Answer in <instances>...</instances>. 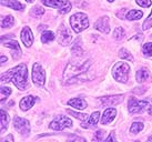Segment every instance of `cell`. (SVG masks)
I'll use <instances>...</instances> for the list:
<instances>
[{
  "label": "cell",
  "instance_id": "5bb4252c",
  "mask_svg": "<svg viewBox=\"0 0 152 142\" xmlns=\"http://www.w3.org/2000/svg\"><path fill=\"white\" fill-rule=\"evenodd\" d=\"M1 41H2V45L6 47H8V48H10V49H12V57L13 59L16 58V51H17L18 53L21 54V49H20V46L18 45L17 41H15V40H9V39H7V40H4V39H1Z\"/></svg>",
  "mask_w": 152,
  "mask_h": 142
},
{
  "label": "cell",
  "instance_id": "277c9868",
  "mask_svg": "<svg viewBox=\"0 0 152 142\" xmlns=\"http://www.w3.org/2000/svg\"><path fill=\"white\" fill-rule=\"evenodd\" d=\"M129 71H130V67L128 63L117 62L112 69V75L117 81L126 83L129 78Z\"/></svg>",
  "mask_w": 152,
  "mask_h": 142
},
{
  "label": "cell",
  "instance_id": "e0dca14e",
  "mask_svg": "<svg viewBox=\"0 0 152 142\" xmlns=\"http://www.w3.org/2000/svg\"><path fill=\"white\" fill-rule=\"evenodd\" d=\"M68 105L78 109V110H82V109L87 108V102L81 98H73V99L68 101Z\"/></svg>",
  "mask_w": 152,
  "mask_h": 142
},
{
  "label": "cell",
  "instance_id": "f1b7e54d",
  "mask_svg": "<svg viewBox=\"0 0 152 142\" xmlns=\"http://www.w3.org/2000/svg\"><path fill=\"white\" fill-rule=\"evenodd\" d=\"M142 52L145 57H152V42H148L142 47Z\"/></svg>",
  "mask_w": 152,
  "mask_h": 142
},
{
  "label": "cell",
  "instance_id": "7bdbcfd3",
  "mask_svg": "<svg viewBox=\"0 0 152 142\" xmlns=\"http://www.w3.org/2000/svg\"><path fill=\"white\" fill-rule=\"evenodd\" d=\"M108 1H109V2H112V1H113V0H108Z\"/></svg>",
  "mask_w": 152,
  "mask_h": 142
},
{
  "label": "cell",
  "instance_id": "ba28073f",
  "mask_svg": "<svg viewBox=\"0 0 152 142\" xmlns=\"http://www.w3.org/2000/svg\"><path fill=\"white\" fill-rule=\"evenodd\" d=\"M13 127L20 134H26L27 135L30 132L29 121L23 119V118L15 117V119H13Z\"/></svg>",
  "mask_w": 152,
  "mask_h": 142
},
{
  "label": "cell",
  "instance_id": "ffe728a7",
  "mask_svg": "<svg viewBox=\"0 0 152 142\" xmlns=\"http://www.w3.org/2000/svg\"><path fill=\"white\" fill-rule=\"evenodd\" d=\"M149 77H150V73L147 68H141L137 72V81L138 82H144L145 80L149 79Z\"/></svg>",
  "mask_w": 152,
  "mask_h": 142
},
{
  "label": "cell",
  "instance_id": "d6a6232c",
  "mask_svg": "<svg viewBox=\"0 0 152 142\" xmlns=\"http://www.w3.org/2000/svg\"><path fill=\"white\" fill-rule=\"evenodd\" d=\"M137 4L143 8H149L151 6V0H137Z\"/></svg>",
  "mask_w": 152,
  "mask_h": 142
},
{
  "label": "cell",
  "instance_id": "60d3db41",
  "mask_svg": "<svg viewBox=\"0 0 152 142\" xmlns=\"http://www.w3.org/2000/svg\"><path fill=\"white\" fill-rule=\"evenodd\" d=\"M26 1H27V2H32L34 0H26Z\"/></svg>",
  "mask_w": 152,
  "mask_h": 142
},
{
  "label": "cell",
  "instance_id": "d590c367",
  "mask_svg": "<svg viewBox=\"0 0 152 142\" xmlns=\"http://www.w3.org/2000/svg\"><path fill=\"white\" fill-rule=\"evenodd\" d=\"M106 141H115V138H114L113 133H110V135L106 139Z\"/></svg>",
  "mask_w": 152,
  "mask_h": 142
},
{
  "label": "cell",
  "instance_id": "1f68e13d",
  "mask_svg": "<svg viewBox=\"0 0 152 142\" xmlns=\"http://www.w3.org/2000/svg\"><path fill=\"white\" fill-rule=\"evenodd\" d=\"M71 8H72L71 4H70L69 1H67V2H66V4H64V7H62L61 9H59V13H61V15H64V13L69 12V11L71 10Z\"/></svg>",
  "mask_w": 152,
  "mask_h": 142
},
{
  "label": "cell",
  "instance_id": "b9f144b4",
  "mask_svg": "<svg viewBox=\"0 0 152 142\" xmlns=\"http://www.w3.org/2000/svg\"><path fill=\"white\" fill-rule=\"evenodd\" d=\"M148 140H149V141H152V137H149Z\"/></svg>",
  "mask_w": 152,
  "mask_h": 142
},
{
  "label": "cell",
  "instance_id": "74e56055",
  "mask_svg": "<svg viewBox=\"0 0 152 142\" xmlns=\"http://www.w3.org/2000/svg\"><path fill=\"white\" fill-rule=\"evenodd\" d=\"M7 140H8V141H10V142H13V138H12V135L10 134V135H9L8 138H7V139H4L2 141H7Z\"/></svg>",
  "mask_w": 152,
  "mask_h": 142
},
{
  "label": "cell",
  "instance_id": "4dcf8cb0",
  "mask_svg": "<svg viewBox=\"0 0 152 142\" xmlns=\"http://www.w3.org/2000/svg\"><path fill=\"white\" fill-rule=\"evenodd\" d=\"M152 27V11L151 13L148 16V18H147V20L143 22V25H142V29L143 30H148L150 29Z\"/></svg>",
  "mask_w": 152,
  "mask_h": 142
},
{
  "label": "cell",
  "instance_id": "7402d4cb",
  "mask_svg": "<svg viewBox=\"0 0 152 142\" xmlns=\"http://www.w3.org/2000/svg\"><path fill=\"white\" fill-rule=\"evenodd\" d=\"M142 15L143 13L140 10H130V11H128L126 18H127L128 20H138V19L142 17Z\"/></svg>",
  "mask_w": 152,
  "mask_h": 142
},
{
  "label": "cell",
  "instance_id": "3957f363",
  "mask_svg": "<svg viewBox=\"0 0 152 142\" xmlns=\"http://www.w3.org/2000/svg\"><path fill=\"white\" fill-rule=\"evenodd\" d=\"M70 25H71L72 29L77 34H80L81 31L86 30L89 27V20L86 13L78 12L73 15L70 18Z\"/></svg>",
  "mask_w": 152,
  "mask_h": 142
},
{
  "label": "cell",
  "instance_id": "5b68a950",
  "mask_svg": "<svg viewBox=\"0 0 152 142\" xmlns=\"http://www.w3.org/2000/svg\"><path fill=\"white\" fill-rule=\"evenodd\" d=\"M128 107H129V112L134 114V113H139V112H143L144 110H148L151 105H150V102L149 101H139L137 100L135 98H130L129 99V102H128Z\"/></svg>",
  "mask_w": 152,
  "mask_h": 142
},
{
  "label": "cell",
  "instance_id": "d6986e66",
  "mask_svg": "<svg viewBox=\"0 0 152 142\" xmlns=\"http://www.w3.org/2000/svg\"><path fill=\"white\" fill-rule=\"evenodd\" d=\"M43 4H46L48 7H52V8L61 9L66 4V0H41Z\"/></svg>",
  "mask_w": 152,
  "mask_h": 142
},
{
  "label": "cell",
  "instance_id": "cb8c5ba5",
  "mask_svg": "<svg viewBox=\"0 0 152 142\" xmlns=\"http://www.w3.org/2000/svg\"><path fill=\"white\" fill-rule=\"evenodd\" d=\"M52 40H55V34L51 31H45L42 36H41V41L43 43H48V42L52 41Z\"/></svg>",
  "mask_w": 152,
  "mask_h": 142
},
{
  "label": "cell",
  "instance_id": "8d00e7d4",
  "mask_svg": "<svg viewBox=\"0 0 152 142\" xmlns=\"http://www.w3.org/2000/svg\"><path fill=\"white\" fill-rule=\"evenodd\" d=\"M133 91L135 92V93H143L144 91H145V89H142V90H138V88H135L134 90H133Z\"/></svg>",
  "mask_w": 152,
  "mask_h": 142
},
{
  "label": "cell",
  "instance_id": "7a4b0ae2",
  "mask_svg": "<svg viewBox=\"0 0 152 142\" xmlns=\"http://www.w3.org/2000/svg\"><path fill=\"white\" fill-rule=\"evenodd\" d=\"M2 82L12 81V83L20 90H26L28 87V71L25 64H19L17 67L10 69L1 75Z\"/></svg>",
  "mask_w": 152,
  "mask_h": 142
},
{
  "label": "cell",
  "instance_id": "836d02e7",
  "mask_svg": "<svg viewBox=\"0 0 152 142\" xmlns=\"http://www.w3.org/2000/svg\"><path fill=\"white\" fill-rule=\"evenodd\" d=\"M43 13H45V10H43L41 7H36V8H34V10H32V15L36 16V17H40V16H42Z\"/></svg>",
  "mask_w": 152,
  "mask_h": 142
},
{
  "label": "cell",
  "instance_id": "ab89813d",
  "mask_svg": "<svg viewBox=\"0 0 152 142\" xmlns=\"http://www.w3.org/2000/svg\"><path fill=\"white\" fill-rule=\"evenodd\" d=\"M148 113L150 114V116H152V105L148 109Z\"/></svg>",
  "mask_w": 152,
  "mask_h": 142
},
{
  "label": "cell",
  "instance_id": "6da1fadb",
  "mask_svg": "<svg viewBox=\"0 0 152 142\" xmlns=\"http://www.w3.org/2000/svg\"><path fill=\"white\" fill-rule=\"evenodd\" d=\"M90 66H91L90 60H85L80 62H76V61L69 62L64 73V82L67 84H72L79 81H86L88 79L87 73Z\"/></svg>",
  "mask_w": 152,
  "mask_h": 142
},
{
  "label": "cell",
  "instance_id": "f546056e",
  "mask_svg": "<svg viewBox=\"0 0 152 142\" xmlns=\"http://www.w3.org/2000/svg\"><path fill=\"white\" fill-rule=\"evenodd\" d=\"M0 91H1V101L2 102L6 100V98H8L11 94V89L8 88V87H1Z\"/></svg>",
  "mask_w": 152,
  "mask_h": 142
},
{
  "label": "cell",
  "instance_id": "8fae6325",
  "mask_svg": "<svg viewBox=\"0 0 152 142\" xmlns=\"http://www.w3.org/2000/svg\"><path fill=\"white\" fill-rule=\"evenodd\" d=\"M20 37H21V40L25 43V46L27 48H30L32 42H34V34H32V31L29 27H25L21 30V36Z\"/></svg>",
  "mask_w": 152,
  "mask_h": 142
},
{
  "label": "cell",
  "instance_id": "2e32d148",
  "mask_svg": "<svg viewBox=\"0 0 152 142\" xmlns=\"http://www.w3.org/2000/svg\"><path fill=\"white\" fill-rule=\"evenodd\" d=\"M34 102H36V98H34V97H32V96L25 97V98L21 99V101H20V109H21L22 111H28V110L34 105Z\"/></svg>",
  "mask_w": 152,
  "mask_h": 142
},
{
  "label": "cell",
  "instance_id": "8992f818",
  "mask_svg": "<svg viewBox=\"0 0 152 142\" xmlns=\"http://www.w3.org/2000/svg\"><path fill=\"white\" fill-rule=\"evenodd\" d=\"M32 80L34 83L40 87H42L46 81V72L43 70V68L40 66V63L38 62H36L32 66Z\"/></svg>",
  "mask_w": 152,
  "mask_h": 142
},
{
  "label": "cell",
  "instance_id": "30bf717a",
  "mask_svg": "<svg viewBox=\"0 0 152 142\" xmlns=\"http://www.w3.org/2000/svg\"><path fill=\"white\" fill-rule=\"evenodd\" d=\"M94 28L99 30L102 34H108L110 32V26H109V19L108 17L99 18L96 22H94Z\"/></svg>",
  "mask_w": 152,
  "mask_h": 142
},
{
  "label": "cell",
  "instance_id": "9c48e42d",
  "mask_svg": "<svg viewBox=\"0 0 152 142\" xmlns=\"http://www.w3.org/2000/svg\"><path fill=\"white\" fill-rule=\"evenodd\" d=\"M71 39L72 37L68 28L62 23L58 29V41H59V43L62 46H68L71 41Z\"/></svg>",
  "mask_w": 152,
  "mask_h": 142
},
{
  "label": "cell",
  "instance_id": "d4e9b609",
  "mask_svg": "<svg viewBox=\"0 0 152 142\" xmlns=\"http://www.w3.org/2000/svg\"><path fill=\"white\" fill-rule=\"evenodd\" d=\"M143 130V123L142 122H134V123H132L130 128V132L133 134H137L139 133L140 131H142Z\"/></svg>",
  "mask_w": 152,
  "mask_h": 142
},
{
  "label": "cell",
  "instance_id": "52a82bcc",
  "mask_svg": "<svg viewBox=\"0 0 152 142\" xmlns=\"http://www.w3.org/2000/svg\"><path fill=\"white\" fill-rule=\"evenodd\" d=\"M49 127H50L51 129L59 131V130H64L66 128H71L72 121L69 118L66 117V116H59V117L56 118L53 121H51Z\"/></svg>",
  "mask_w": 152,
  "mask_h": 142
},
{
  "label": "cell",
  "instance_id": "44dd1931",
  "mask_svg": "<svg viewBox=\"0 0 152 142\" xmlns=\"http://www.w3.org/2000/svg\"><path fill=\"white\" fill-rule=\"evenodd\" d=\"M9 118L8 113L6 112L4 110H1V116H0V123H1V132H4V130L8 128V123H9Z\"/></svg>",
  "mask_w": 152,
  "mask_h": 142
},
{
  "label": "cell",
  "instance_id": "484cf974",
  "mask_svg": "<svg viewBox=\"0 0 152 142\" xmlns=\"http://www.w3.org/2000/svg\"><path fill=\"white\" fill-rule=\"evenodd\" d=\"M124 36H126V32H124L123 28H121V27H117L115 30L113 31V38L115 40H121Z\"/></svg>",
  "mask_w": 152,
  "mask_h": 142
},
{
  "label": "cell",
  "instance_id": "7c38bea8",
  "mask_svg": "<svg viewBox=\"0 0 152 142\" xmlns=\"http://www.w3.org/2000/svg\"><path fill=\"white\" fill-rule=\"evenodd\" d=\"M100 101L104 105H117L123 101V96H109L100 98Z\"/></svg>",
  "mask_w": 152,
  "mask_h": 142
},
{
  "label": "cell",
  "instance_id": "e575fe53",
  "mask_svg": "<svg viewBox=\"0 0 152 142\" xmlns=\"http://www.w3.org/2000/svg\"><path fill=\"white\" fill-rule=\"evenodd\" d=\"M103 135H104V132L101 131V130H99V131H97V133L94 134V140H96V141H102V140L104 139Z\"/></svg>",
  "mask_w": 152,
  "mask_h": 142
},
{
  "label": "cell",
  "instance_id": "4316f807",
  "mask_svg": "<svg viewBox=\"0 0 152 142\" xmlns=\"http://www.w3.org/2000/svg\"><path fill=\"white\" fill-rule=\"evenodd\" d=\"M119 57H120V58H122V59L130 60V61H133V57H132V54H131L127 49H124V48L120 49V51H119Z\"/></svg>",
  "mask_w": 152,
  "mask_h": 142
},
{
  "label": "cell",
  "instance_id": "83f0119b",
  "mask_svg": "<svg viewBox=\"0 0 152 142\" xmlns=\"http://www.w3.org/2000/svg\"><path fill=\"white\" fill-rule=\"evenodd\" d=\"M67 112L69 113V114L73 116V117H76V118H78V119H80L81 121H86V120H88V119H89V116H88V114H85V113L75 112V111H72V110H69V109L67 110Z\"/></svg>",
  "mask_w": 152,
  "mask_h": 142
},
{
  "label": "cell",
  "instance_id": "f35d334b",
  "mask_svg": "<svg viewBox=\"0 0 152 142\" xmlns=\"http://www.w3.org/2000/svg\"><path fill=\"white\" fill-rule=\"evenodd\" d=\"M7 60H8V58H7V57H4V56H1V64H4V63L7 61Z\"/></svg>",
  "mask_w": 152,
  "mask_h": 142
},
{
  "label": "cell",
  "instance_id": "9a60e30c",
  "mask_svg": "<svg viewBox=\"0 0 152 142\" xmlns=\"http://www.w3.org/2000/svg\"><path fill=\"white\" fill-rule=\"evenodd\" d=\"M115 114H117L115 109L113 108L107 109L106 111L103 112V116L101 118V123L102 124H108V123H110L115 118Z\"/></svg>",
  "mask_w": 152,
  "mask_h": 142
},
{
  "label": "cell",
  "instance_id": "603a6c76",
  "mask_svg": "<svg viewBox=\"0 0 152 142\" xmlns=\"http://www.w3.org/2000/svg\"><path fill=\"white\" fill-rule=\"evenodd\" d=\"M15 23V19H13L12 16H6V17L2 19V22H1V27L2 28H11Z\"/></svg>",
  "mask_w": 152,
  "mask_h": 142
},
{
  "label": "cell",
  "instance_id": "ac0fdd59",
  "mask_svg": "<svg viewBox=\"0 0 152 142\" xmlns=\"http://www.w3.org/2000/svg\"><path fill=\"white\" fill-rule=\"evenodd\" d=\"M1 4L9 7L15 10H22L23 9V4H21L18 0H1Z\"/></svg>",
  "mask_w": 152,
  "mask_h": 142
},
{
  "label": "cell",
  "instance_id": "4fadbf2b",
  "mask_svg": "<svg viewBox=\"0 0 152 142\" xmlns=\"http://www.w3.org/2000/svg\"><path fill=\"white\" fill-rule=\"evenodd\" d=\"M99 118H100V112H99V111H96V112H93L92 114L90 116V118L87 120V122L81 124V127H82V128H87V129L94 128V127L97 125L98 121H99Z\"/></svg>",
  "mask_w": 152,
  "mask_h": 142
}]
</instances>
